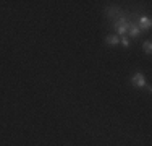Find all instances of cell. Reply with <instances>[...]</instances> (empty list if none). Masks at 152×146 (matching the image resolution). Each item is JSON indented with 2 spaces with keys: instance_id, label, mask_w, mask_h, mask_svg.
Segmentation results:
<instances>
[{
  "instance_id": "1",
  "label": "cell",
  "mask_w": 152,
  "mask_h": 146,
  "mask_svg": "<svg viewBox=\"0 0 152 146\" xmlns=\"http://www.w3.org/2000/svg\"><path fill=\"white\" fill-rule=\"evenodd\" d=\"M113 24H115V28H117L118 34H120V36H126V32H128V29H129V23H128V20H126L125 16H120Z\"/></svg>"
},
{
  "instance_id": "7",
  "label": "cell",
  "mask_w": 152,
  "mask_h": 146,
  "mask_svg": "<svg viewBox=\"0 0 152 146\" xmlns=\"http://www.w3.org/2000/svg\"><path fill=\"white\" fill-rule=\"evenodd\" d=\"M120 42L123 44V47H129V41H128V38H126V36H123V39H121Z\"/></svg>"
},
{
  "instance_id": "2",
  "label": "cell",
  "mask_w": 152,
  "mask_h": 146,
  "mask_svg": "<svg viewBox=\"0 0 152 146\" xmlns=\"http://www.w3.org/2000/svg\"><path fill=\"white\" fill-rule=\"evenodd\" d=\"M131 83L136 88H144L146 86V76H144L142 73H136V75L131 78Z\"/></svg>"
},
{
  "instance_id": "4",
  "label": "cell",
  "mask_w": 152,
  "mask_h": 146,
  "mask_svg": "<svg viewBox=\"0 0 152 146\" xmlns=\"http://www.w3.org/2000/svg\"><path fill=\"white\" fill-rule=\"evenodd\" d=\"M139 24H141V28H142V29H149V28L152 26V21H151L147 16H141Z\"/></svg>"
},
{
  "instance_id": "3",
  "label": "cell",
  "mask_w": 152,
  "mask_h": 146,
  "mask_svg": "<svg viewBox=\"0 0 152 146\" xmlns=\"http://www.w3.org/2000/svg\"><path fill=\"white\" fill-rule=\"evenodd\" d=\"M128 32H129V36H131V38H137V36L141 34V28L136 26L134 23H131V21H129V29H128Z\"/></svg>"
},
{
  "instance_id": "5",
  "label": "cell",
  "mask_w": 152,
  "mask_h": 146,
  "mask_svg": "<svg viewBox=\"0 0 152 146\" xmlns=\"http://www.w3.org/2000/svg\"><path fill=\"white\" fill-rule=\"evenodd\" d=\"M107 44L108 46H118V44H120V38H118L117 34L107 36Z\"/></svg>"
},
{
  "instance_id": "6",
  "label": "cell",
  "mask_w": 152,
  "mask_h": 146,
  "mask_svg": "<svg viewBox=\"0 0 152 146\" xmlns=\"http://www.w3.org/2000/svg\"><path fill=\"white\" fill-rule=\"evenodd\" d=\"M151 49H152V44H151L149 39H147V41L144 42V52H146V54H151Z\"/></svg>"
}]
</instances>
